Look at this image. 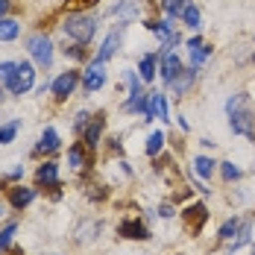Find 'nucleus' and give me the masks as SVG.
<instances>
[{"label":"nucleus","instance_id":"obj_20","mask_svg":"<svg viewBox=\"0 0 255 255\" xmlns=\"http://www.w3.org/2000/svg\"><path fill=\"white\" fill-rule=\"evenodd\" d=\"M21 32V24L15 18H0V41H15Z\"/></svg>","mask_w":255,"mask_h":255},{"label":"nucleus","instance_id":"obj_18","mask_svg":"<svg viewBox=\"0 0 255 255\" xmlns=\"http://www.w3.org/2000/svg\"><path fill=\"white\" fill-rule=\"evenodd\" d=\"M138 71H141V79H144V82H153V79H155V71H158V59H155L153 53L141 56V65H138Z\"/></svg>","mask_w":255,"mask_h":255},{"label":"nucleus","instance_id":"obj_39","mask_svg":"<svg viewBox=\"0 0 255 255\" xmlns=\"http://www.w3.org/2000/svg\"><path fill=\"white\" fill-rule=\"evenodd\" d=\"M0 214H3V208H0Z\"/></svg>","mask_w":255,"mask_h":255},{"label":"nucleus","instance_id":"obj_32","mask_svg":"<svg viewBox=\"0 0 255 255\" xmlns=\"http://www.w3.org/2000/svg\"><path fill=\"white\" fill-rule=\"evenodd\" d=\"M12 74H15V62H0V82H9Z\"/></svg>","mask_w":255,"mask_h":255},{"label":"nucleus","instance_id":"obj_6","mask_svg":"<svg viewBox=\"0 0 255 255\" xmlns=\"http://www.w3.org/2000/svg\"><path fill=\"white\" fill-rule=\"evenodd\" d=\"M182 217H185L188 229L194 232V235H200L203 226H205V220H208V208H205L203 203H194V205H188V208L182 211Z\"/></svg>","mask_w":255,"mask_h":255},{"label":"nucleus","instance_id":"obj_14","mask_svg":"<svg viewBox=\"0 0 255 255\" xmlns=\"http://www.w3.org/2000/svg\"><path fill=\"white\" fill-rule=\"evenodd\" d=\"M118 50H121V29H115V32H109V35H106L100 53H97V62H109Z\"/></svg>","mask_w":255,"mask_h":255},{"label":"nucleus","instance_id":"obj_26","mask_svg":"<svg viewBox=\"0 0 255 255\" xmlns=\"http://www.w3.org/2000/svg\"><path fill=\"white\" fill-rule=\"evenodd\" d=\"M85 144H74L71 150H68V161H71V167H82L85 164Z\"/></svg>","mask_w":255,"mask_h":255},{"label":"nucleus","instance_id":"obj_31","mask_svg":"<svg viewBox=\"0 0 255 255\" xmlns=\"http://www.w3.org/2000/svg\"><path fill=\"white\" fill-rule=\"evenodd\" d=\"M65 56H71V59H77V62H79V59H85V56H88V50H85V44H79V41H77V44L65 47Z\"/></svg>","mask_w":255,"mask_h":255},{"label":"nucleus","instance_id":"obj_34","mask_svg":"<svg viewBox=\"0 0 255 255\" xmlns=\"http://www.w3.org/2000/svg\"><path fill=\"white\" fill-rule=\"evenodd\" d=\"M85 118H88V115H85V112H79V115H77V121H74V127L82 129V127H85Z\"/></svg>","mask_w":255,"mask_h":255},{"label":"nucleus","instance_id":"obj_33","mask_svg":"<svg viewBox=\"0 0 255 255\" xmlns=\"http://www.w3.org/2000/svg\"><path fill=\"white\" fill-rule=\"evenodd\" d=\"M158 214H161V217H173V205H170V203L158 205Z\"/></svg>","mask_w":255,"mask_h":255},{"label":"nucleus","instance_id":"obj_23","mask_svg":"<svg viewBox=\"0 0 255 255\" xmlns=\"http://www.w3.org/2000/svg\"><path fill=\"white\" fill-rule=\"evenodd\" d=\"M241 226H244V223H241L238 217H229V220H226V223L220 226L217 238H220V241H232V235H238V232H241Z\"/></svg>","mask_w":255,"mask_h":255},{"label":"nucleus","instance_id":"obj_3","mask_svg":"<svg viewBox=\"0 0 255 255\" xmlns=\"http://www.w3.org/2000/svg\"><path fill=\"white\" fill-rule=\"evenodd\" d=\"M26 50H29V56L35 59L38 68H50L53 65V41L47 38V35H41V32L29 35V38H26Z\"/></svg>","mask_w":255,"mask_h":255},{"label":"nucleus","instance_id":"obj_9","mask_svg":"<svg viewBox=\"0 0 255 255\" xmlns=\"http://www.w3.org/2000/svg\"><path fill=\"white\" fill-rule=\"evenodd\" d=\"M188 53H191V65L194 68H200V65H205L208 59H211V44H205L200 35H194V38H188Z\"/></svg>","mask_w":255,"mask_h":255},{"label":"nucleus","instance_id":"obj_21","mask_svg":"<svg viewBox=\"0 0 255 255\" xmlns=\"http://www.w3.org/2000/svg\"><path fill=\"white\" fill-rule=\"evenodd\" d=\"M179 18L185 21V26H191V29H200V26H203V15H200V9H197L194 3H188Z\"/></svg>","mask_w":255,"mask_h":255},{"label":"nucleus","instance_id":"obj_10","mask_svg":"<svg viewBox=\"0 0 255 255\" xmlns=\"http://www.w3.org/2000/svg\"><path fill=\"white\" fill-rule=\"evenodd\" d=\"M118 232H121L124 238H129V241H150V229H147L141 220H135V217L124 220V223L118 226Z\"/></svg>","mask_w":255,"mask_h":255},{"label":"nucleus","instance_id":"obj_1","mask_svg":"<svg viewBox=\"0 0 255 255\" xmlns=\"http://www.w3.org/2000/svg\"><path fill=\"white\" fill-rule=\"evenodd\" d=\"M226 115H229V127L235 135H244L247 141H255V115L250 106V94L238 91L226 100Z\"/></svg>","mask_w":255,"mask_h":255},{"label":"nucleus","instance_id":"obj_30","mask_svg":"<svg viewBox=\"0 0 255 255\" xmlns=\"http://www.w3.org/2000/svg\"><path fill=\"white\" fill-rule=\"evenodd\" d=\"M161 6L167 9V15H182V9L188 6V0H161Z\"/></svg>","mask_w":255,"mask_h":255},{"label":"nucleus","instance_id":"obj_8","mask_svg":"<svg viewBox=\"0 0 255 255\" xmlns=\"http://www.w3.org/2000/svg\"><path fill=\"white\" fill-rule=\"evenodd\" d=\"M103 129H106V118H103V112H97V115L91 118V124L85 127V132H82V144H85L88 150H94V147L100 144Z\"/></svg>","mask_w":255,"mask_h":255},{"label":"nucleus","instance_id":"obj_29","mask_svg":"<svg viewBox=\"0 0 255 255\" xmlns=\"http://www.w3.org/2000/svg\"><path fill=\"white\" fill-rule=\"evenodd\" d=\"M15 232H18V226H15V223H9L6 229L0 232V250H9V247H12V238H15Z\"/></svg>","mask_w":255,"mask_h":255},{"label":"nucleus","instance_id":"obj_16","mask_svg":"<svg viewBox=\"0 0 255 255\" xmlns=\"http://www.w3.org/2000/svg\"><path fill=\"white\" fill-rule=\"evenodd\" d=\"M35 200V191L32 188H12V194H9V203H12V208H26V205Z\"/></svg>","mask_w":255,"mask_h":255},{"label":"nucleus","instance_id":"obj_35","mask_svg":"<svg viewBox=\"0 0 255 255\" xmlns=\"http://www.w3.org/2000/svg\"><path fill=\"white\" fill-rule=\"evenodd\" d=\"M71 3H74V6H94L97 0H71Z\"/></svg>","mask_w":255,"mask_h":255},{"label":"nucleus","instance_id":"obj_4","mask_svg":"<svg viewBox=\"0 0 255 255\" xmlns=\"http://www.w3.org/2000/svg\"><path fill=\"white\" fill-rule=\"evenodd\" d=\"M32 82H35V68H32L29 62H15V74L9 77V82H6L9 91L21 97V94H26V91L32 88Z\"/></svg>","mask_w":255,"mask_h":255},{"label":"nucleus","instance_id":"obj_22","mask_svg":"<svg viewBox=\"0 0 255 255\" xmlns=\"http://www.w3.org/2000/svg\"><path fill=\"white\" fill-rule=\"evenodd\" d=\"M97 229H100V226H97L94 220H85V223L77 229V244H88V241H94Z\"/></svg>","mask_w":255,"mask_h":255},{"label":"nucleus","instance_id":"obj_37","mask_svg":"<svg viewBox=\"0 0 255 255\" xmlns=\"http://www.w3.org/2000/svg\"><path fill=\"white\" fill-rule=\"evenodd\" d=\"M0 97H3V88H0Z\"/></svg>","mask_w":255,"mask_h":255},{"label":"nucleus","instance_id":"obj_25","mask_svg":"<svg viewBox=\"0 0 255 255\" xmlns=\"http://www.w3.org/2000/svg\"><path fill=\"white\" fill-rule=\"evenodd\" d=\"M250 235H253V226H250V223H244V226H241V232L235 235V241H229V253L241 250L244 244H250Z\"/></svg>","mask_w":255,"mask_h":255},{"label":"nucleus","instance_id":"obj_5","mask_svg":"<svg viewBox=\"0 0 255 255\" xmlns=\"http://www.w3.org/2000/svg\"><path fill=\"white\" fill-rule=\"evenodd\" d=\"M77 82H79V71H65V74H59L56 82H53V97H56V100H68V97L74 94Z\"/></svg>","mask_w":255,"mask_h":255},{"label":"nucleus","instance_id":"obj_13","mask_svg":"<svg viewBox=\"0 0 255 255\" xmlns=\"http://www.w3.org/2000/svg\"><path fill=\"white\" fill-rule=\"evenodd\" d=\"M194 77H197V68H191V71L182 68V74L170 82V94H173V97H185V94L191 91V85H194Z\"/></svg>","mask_w":255,"mask_h":255},{"label":"nucleus","instance_id":"obj_27","mask_svg":"<svg viewBox=\"0 0 255 255\" xmlns=\"http://www.w3.org/2000/svg\"><path fill=\"white\" fill-rule=\"evenodd\" d=\"M15 135H18V121H12V124L0 127V147H3V144H9V141H15Z\"/></svg>","mask_w":255,"mask_h":255},{"label":"nucleus","instance_id":"obj_38","mask_svg":"<svg viewBox=\"0 0 255 255\" xmlns=\"http://www.w3.org/2000/svg\"><path fill=\"white\" fill-rule=\"evenodd\" d=\"M253 255H255V247H253Z\"/></svg>","mask_w":255,"mask_h":255},{"label":"nucleus","instance_id":"obj_36","mask_svg":"<svg viewBox=\"0 0 255 255\" xmlns=\"http://www.w3.org/2000/svg\"><path fill=\"white\" fill-rule=\"evenodd\" d=\"M6 12H9V0H0V18H3Z\"/></svg>","mask_w":255,"mask_h":255},{"label":"nucleus","instance_id":"obj_2","mask_svg":"<svg viewBox=\"0 0 255 255\" xmlns=\"http://www.w3.org/2000/svg\"><path fill=\"white\" fill-rule=\"evenodd\" d=\"M62 29H65V35H71L74 41L88 44V41L97 35V18H94V15H88V12H74V15H68V18H65Z\"/></svg>","mask_w":255,"mask_h":255},{"label":"nucleus","instance_id":"obj_24","mask_svg":"<svg viewBox=\"0 0 255 255\" xmlns=\"http://www.w3.org/2000/svg\"><path fill=\"white\" fill-rule=\"evenodd\" d=\"M164 141H167V138H164V132H161V129H155L153 135L147 138V155H158V153H161V147H164Z\"/></svg>","mask_w":255,"mask_h":255},{"label":"nucleus","instance_id":"obj_11","mask_svg":"<svg viewBox=\"0 0 255 255\" xmlns=\"http://www.w3.org/2000/svg\"><path fill=\"white\" fill-rule=\"evenodd\" d=\"M35 182L44 185V188H59V185H62V182H59V164H56V161H44V164L35 170Z\"/></svg>","mask_w":255,"mask_h":255},{"label":"nucleus","instance_id":"obj_12","mask_svg":"<svg viewBox=\"0 0 255 255\" xmlns=\"http://www.w3.org/2000/svg\"><path fill=\"white\" fill-rule=\"evenodd\" d=\"M158 71H161V79L170 85V82L182 74V59H179L176 53H164V56H161V68H158Z\"/></svg>","mask_w":255,"mask_h":255},{"label":"nucleus","instance_id":"obj_15","mask_svg":"<svg viewBox=\"0 0 255 255\" xmlns=\"http://www.w3.org/2000/svg\"><path fill=\"white\" fill-rule=\"evenodd\" d=\"M150 121H167V97L164 94H150Z\"/></svg>","mask_w":255,"mask_h":255},{"label":"nucleus","instance_id":"obj_7","mask_svg":"<svg viewBox=\"0 0 255 255\" xmlns=\"http://www.w3.org/2000/svg\"><path fill=\"white\" fill-rule=\"evenodd\" d=\"M82 85H85V91L91 94V91H100L103 85H106V62H91V68L85 71V77H82Z\"/></svg>","mask_w":255,"mask_h":255},{"label":"nucleus","instance_id":"obj_19","mask_svg":"<svg viewBox=\"0 0 255 255\" xmlns=\"http://www.w3.org/2000/svg\"><path fill=\"white\" fill-rule=\"evenodd\" d=\"M214 167H217V161L208 158V155H197V158H194V173H197L200 179H211Z\"/></svg>","mask_w":255,"mask_h":255},{"label":"nucleus","instance_id":"obj_40","mask_svg":"<svg viewBox=\"0 0 255 255\" xmlns=\"http://www.w3.org/2000/svg\"><path fill=\"white\" fill-rule=\"evenodd\" d=\"M0 253H3V250H0Z\"/></svg>","mask_w":255,"mask_h":255},{"label":"nucleus","instance_id":"obj_17","mask_svg":"<svg viewBox=\"0 0 255 255\" xmlns=\"http://www.w3.org/2000/svg\"><path fill=\"white\" fill-rule=\"evenodd\" d=\"M59 150V132L53 127H47L41 132V141H38V153H56Z\"/></svg>","mask_w":255,"mask_h":255},{"label":"nucleus","instance_id":"obj_28","mask_svg":"<svg viewBox=\"0 0 255 255\" xmlns=\"http://www.w3.org/2000/svg\"><path fill=\"white\" fill-rule=\"evenodd\" d=\"M220 173H223L226 182H235V179H241V167L232 164V161H220Z\"/></svg>","mask_w":255,"mask_h":255}]
</instances>
